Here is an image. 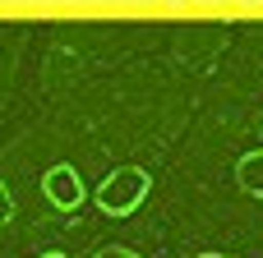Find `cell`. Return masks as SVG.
Returning <instances> with one entry per match:
<instances>
[{
	"mask_svg": "<svg viewBox=\"0 0 263 258\" xmlns=\"http://www.w3.org/2000/svg\"><path fill=\"white\" fill-rule=\"evenodd\" d=\"M148 189H153V175H148L143 166H116V171L97 185V208H102L106 217H129V212L143 208Z\"/></svg>",
	"mask_w": 263,
	"mask_h": 258,
	"instance_id": "6da1fadb",
	"label": "cell"
},
{
	"mask_svg": "<svg viewBox=\"0 0 263 258\" xmlns=\"http://www.w3.org/2000/svg\"><path fill=\"white\" fill-rule=\"evenodd\" d=\"M42 194H46L60 212H74V208L83 203V180H79V171H74L69 162H55V166L42 175Z\"/></svg>",
	"mask_w": 263,
	"mask_h": 258,
	"instance_id": "7a4b0ae2",
	"label": "cell"
},
{
	"mask_svg": "<svg viewBox=\"0 0 263 258\" xmlns=\"http://www.w3.org/2000/svg\"><path fill=\"white\" fill-rule=\"evenodd\" d=\"M236 185H240L245 194H254V199H263V148H254V152H245V157L236 162Z\"/></svg>",
	"mask_w": 263,
	"mask_h": 258,
	"instance_id": "3957f363",
	"label": "cell"
},
{
	"mask_svg": "<svg viewBox=\"0 0 263 258\" xmlns=\"http://www.w3.org/2000/svg\"><path fill=\"white\" fill-rule=\"evenodd\" d=\"M9 217H14V194H9V185L0 180V226H5Z\"/></svg>",
	"mask_w": 263,
	"mask_h": 258,
	"instance_id": "277c9868",
	"label": "cell"
},
{
	"mask_svg": "<svg viewBox=\"0 0 263 258\" xmlns=\"http://www.w3.org/2000/svg\"><path fill=\"white\" fill-rule=\"evenodd\" d=\"M92 258H143V254H134V249H125V245H106V249H97Z\"/></svg>",
	"mask_w": 263,
	"mask_h": 258,
	"instance_id": "5b68a950",
	"label": "cell"
},
{
	"mask_svg": "<svg viewBox=\"0 0 263 258\" xmlns=\"http://www.w3.org/2000/svg\"><path fill=\"white\" fill-rule=\"evenodd\" d=\"M199 258H227V254H217V249H208V254H199Z\"/></svg>",
	"mask_w": 263,
	"mask_h": 258,
	"instance_id": "8992f818",
	"label": "cell"
},
{
	"mask_svg": "<svg viewBox=\"0 0 263 258\" xmlns=\"http://www.w3.org/2000/svg\"><path fill=\"white\" fill-rule=\"evenodd\" d=\"M37 258H69V254H60V249H55V254H37Z\"/></svg>",
	"mask_w": 263,
	"mask_h": 258,
	"instance_id": "52a82bcc",
	"label": "cell"
}]
</instances>
